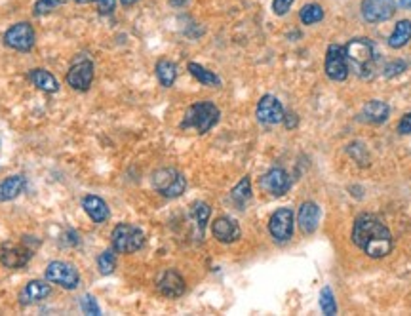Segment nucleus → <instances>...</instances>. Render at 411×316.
Here are the masks:
<instances>
[{
	"label": "nucleus",
	"instance_id": "1",
	"mask_svg": "<svg viewBox=\"0 0 411 316\" xmlns=\"http://www.w3.org/2000/svg\"><path fill=\"white\" fill-rule=\"evenodd\" d=\"M352 242L371 259H383L392 252V233L377 216L362 214L352 225Z\"/></svg>",
	"mask_w": 411,
	"mask_h": 316
},
{
	"label": "nucleus",
	"instance_id": "2",
	"mask_svg": "<svg viewBox=\"0 0 411 316\" xmlns=\"http://www.w3.org/2000/svg\"><path fill=\"white\" fill-rule=\"evenodd\" d=\"M344 54L349 61V69L362 81H371L379 73L381 55L377 52L375 42L370 39H352L344 46Z\"/></svg>",
	"mask_w": 411,
	"mask_h": 316
},
{
	"label": "nucleus",
	"instance_id": "3",
	"mask_svg": "<svg viewBox=\"0 0 411 316\" xmlns=\"http://www.w3.org/2000/svg\"><path fill=\"white\" fill-rule=\"evenodd\" d=\"M221 116V111L211 101H198L187 109L183 116L181 130H196L198 134H206L216 126Z\"/></svg>",
	"mask_w": 411,
	"mask_h": 316
},
{
	"label": "nucleus",
	"instance_id": "4",
	"mask_svg": "<svg viewBox=\"0 0 411 316\" xmlns=\"http://www.w3.org/2000/svg\"><path fill=\"white\" fill-rule=\"evenodd\" d=\"M111 244L116 254H135L145 246V233L130 223H118L111 233Z\"/></svg>",
	"mask_w": 411,
	"mask_h": 316
},
{
	"label": "nucleus",
	"instance_id": "5",
	"mask_svg": "<svg viewBox=\"0 0 411 316\" xmlns=\"http://www.w3.org/2000/svg\"><path fill=\"white\" fill-rule=\"evenodd\" d=\"M153 187L164 198H179L187 188V179L176 168H160L153 174Z\"/></svg>",
	"mask_w": 411,
	"mask_h": 316
},
{
	"label": "nucleus",
	"instance_id": "6",
	"mask_svg": "<svg viewBox=\"0 0 411 316\" xmlns=\"http://www.w3.org/2000/svg\"><path fill=\"white\" fill-rule=\"evenodd\" d=\"M46 280L50 284H57L63 289H76L81 286V273L74 267L73 263L61 261H50L46 267Z\"/></svg>",
	"mask_w": 411,
	"mask_h": 316
},
{
	"label": "nucleus",
	"instance_id": "7",
	"mask_svg": "<svg viewBox=\"0 0 411 316\" xmlns=\"http://www.w3.org/2000/svg\"><path fill=\"white\" fill-rule=\"evenodd\" d=\"M94 61L90 60V57H78L67 71L65 81H67L69 86L73 88V90H76V92H88L90 88H92V84H94Z\"/></svg>",
	"mask_w": 411,
	"mask_h": 316
},
{
	"label": "nucleus",
	"instance_id": "8",
	"mask_svg": "<svg viewBox=\"0 0 411 316\" xmlns=\"http://www.w3.org/2000/svg\"><path fill=\"white\" fill-rule=\"evenodd\" d=\"M295 229V216L291 208H278L269 219V233L274 238V242L284 244L293 238Z\"/></svg>",
	"mask_w": 411,
	"mask_h": 316
},
{
	"label": "nucleus",
	"instance_id": "9",
	"mask_svg": "<svg viewBox=\"0 0 411 316\" xmlns=\"http://www.w3.org/2000/svg\"><path fill=\"white\" fill-rule=\"evenodd\" d=\"M36 42V34L31 23L20 21L4 33V44L15 52H31Z\"/></svg>",
	"mask_w": 411,
	"mask_h": 316
},
{
	"label": "nucleus",
	"instance_id": "10",
	"mask_svg": "<svg viewBox=\"0 0 411 316\" xmlns=\"http://www.w3.org/2000/svg\"><path fill=\"white\" fill-rule=\"evenodd\" d=\"M326 74L328 78L333 82H343L349 78V61H347V54H344V48L339 44H330L328 52H326V63H323Z\"/></svg>",
	"mask_w": 411,
	"mask_h": 316
},
{
	"label": "nucleus",
	"instance_id": "11",
	"mask_svg": "<svg viewBox=\"0 0 411 316\" xmlns=\"http://www.w3.org/2000/svg\"><path fill=\"white\" fill-rule=\"evenodd\" d=\"M284 115H286V111H284L282 103L277 95L265 94L261 99L257 101L256 116L261 124H267V126L280 124L284 121Z\"/></svg>",
	"mask_w": 411,
	"mask_h": 316
},
{
	"label": "nucleus",
	"instance_id": "12",
	"mask_svg": "<svg viewBox=\"0 0 411 316\" xmlns=\"http://www.w3.org/2000/svg\"><path fill=\"white\" fill-rule=\"evenodd\" d=\"M362 18L368 23H383L394 18L396 2L394 0H362Z\"/></svg>",
	"mask_w": 411,
	"mask_h": 316
},
{
	"label": "nucleus",
	"instance_id": "13",
	"mask_svg": "<svg viewBox=\"0 0 411 316\" xmlns=\"http://www.w3.org/2000/svg\"><path fill=\"white\" fill-rule=\"evenodd\" d=\"M261 188L270 196H284L291 187L290 174L284 168H270L259 181Z\"/></svg>",
	"mask_w": 411,
	"mask_h": 316
},
{
	"label": "nucleus",
	"instance_id": "14",
	"mask_svg": "<svg viewBox=\"0 0 411 316\" xmlns=\"http://www.w3.org/2000/svg\"><path fill=\"white\" fill-rule=\"evenodd\" d=\"M31 257H33V252L21 244H4L0 248V263L6 269H21L31 261Z\"/></svg>",
	"mask_w": 411,
	"mask_h": 316
},
{
	"label": "nucleus",
	"instance_id": "15",
	"mask_svg": "<svg viewBox=\"0 0 411 316\" xmlns=\"http://www.w3.org/2000/svg\"><path fill=\"white\" fill-rule=\"evenodd\" d=\"M211 235L217 242L232 244L236 240H240L242 231H240V225L236 223V219L229 216H221L211 223Z\"/></svg>",
	"mask_w": 411,
	"mask_h": 316
},
{
	"label": "nucleus",
	"instance_id": "16",
	"mask_svg": "<svg viewBox=\"0 0 411 316\" xmlns=\"http://www.w3.org/2000/svg\"><path fill=\"white\" fill-rule=\"evenodd\" d=\"M156 288H158V291H160L164 297L177 299V297H181L183 294H185L187 284H185V278H183L177 270L168 269L160 275L158 282H156Z\"/></svg>",
	"mask_w": 411,
	"mask_h": 316
},
{
	"label": "nucleus",
	"instance_id": "17",
	"mask_svg": "<svg viewBox=\"0 0 411 316\" xmlns=\"http://www.w3.org/2000/svg\"><path fill=\"white\" fill-rule=\"evenodd\" d=\"M320 217H322V209L316 202H303L299 214H297V223L303 235H312L320 225Z\"/></svg>",
	"mask_w": 411,
	"mask_h": 316
},
{
	"label": "nucleus",
	"instance_id": "18",
	"mask_svg": "<svg viewBox=\"0 0 411 316\" xmlns=\"http://www.w3.org/2000/svg\"><path fill=\"white\" fill-rule=\"evenodd\" d=\"M52 294V286L48 284V280H31L25 284V288L20 291V303L21 305H36V303L44 301L46 297Z\"/></svg>",
	"mask_w": 411,
	"mask_h": 316
},
{
	"label": "nucleus",
	"instance_id": "19",
	"mask_svg": "<svg viewBox=\"0 0 411 316\" xmlns=\"http://www.w3.org/2000/svg\"><path fill=\"white\" fill-rule=\"evenodd\" d=\"M82 208L88 214V217L97 225H103L111 217V209H109L107 202L95 195H88L82 198Z\"/></svg>",
	"mask_w": 411,
	"mask_h": 316
},
{
	"label": "nucleus",
	"instance_id": "20",
	"mask_svg": "<svg viewBox=\"0 0 411 316\" xmlns=\"http://www.w3.org/2000/svg\"><path fill=\"white\" fill-rule=\"evenodd\" d=\"M29 81L33 82V86L39 88L44 94H55V92H60V81L50 71H46V69H33L29 73Z\"/></svg>",
	"mask_w": 411,
	"mask_h": 316
},
{
	"label": "nucleus",
	"instance_id": "21",
	"mask_svg": "<svg viewBox=\"0 0 411 316\" xmlns=\"http://www.w3.org/2000/svg\"><path fill=\"white\" fill-rule=\"evenodd\" d=\"M27 187V179L23 175H10L0 183V202L15 200Z\"/></svg>",
	"mask_w": 411,
	"mask_h": 316
},
{
	"label": "nucleus",
	"instance_id": "22",
	"mask_svg": "<svg viewBox=\"0 0 411 316\" xmlns=\"http://www.w3.org/2000/svg\"><path fill=\"white\" fill-rule=\"evenodd\" d=\"M362 116H364V121L371 122V124H383L391 116V107L381 99H371L362 109Z\"/></svg>",
	"mask_w": 411,
	"mask_h": 316
},
{
	"label": "nucleus",
	"instance_id": "23",
	"mask_svg": "<svg viewBox=\"0 0 411 316\" xmlns=\"http://www.w3.org/2000/svg\"><path fill=\"white\" fill-rule=\"evenodd\" d=\"M156 78L160 82V86L172 88L177 81V65L169 60H158L155 67Z\"/></svg>",
	"mask_w": 411,
	"mask_h": 316
},
{
	"label": "nucleus",
	"instance_id": "24",
	"mask_svg": "<svg viewBox=\"0 0 411 316\" xmlns=\"http://www.w3.org/2000/svg\"><path fill=\"white\" fill-rule=\"evenodd\" d=\"M410 41H411V21L400 20L386 42H389V46H391L392 50H400V48H404Z\"/></svg>",
	"mask_w": 411,
	"mask_h": 316
},
{
	"label": "nucleus",
	"instance_id": "25",
	"mask_svg": "<svg viewBox=\"0 0 411 316\" xmlns=\"http://www.w3.org/2000/svg\"><path fill=\"white\" fill-rule=\"evenodd\" d=\"M187 69H189V73L195 76L196 81L200 82V84H204V86H209V88L221 86V78H219V76H217L214 71H209V69L202 67L200 63L190 61L189 65H187Z\"/></svg>",
	"mask_w": 411,
	"mask_h": 316
},
{
	"label": "nucleus",
	"instance_id": "26",
	"mask_svg": "<svg viewBox=\"0 0 411 316\" xmlns=\"http://www.w3.org/2000/svg\"><path fill=\"white\" fill-rule=\"evenodd\" d=\"M230 200L235 202L236 206L244 209V206L251 200V179L250 175L242 177L240 181L236 183L235 188L230 191Z\"/></svg>",
	"mask_w": 411,
	"mask_h": 316
},
{
	"label": "nucleus",
	"instance_id": "27",
	"mask_svg": "<svg viewBox=\"0 0 411 316\" xmlns=\"http://www.w3.org/2000/svg\"><path fill=\"white\" fill-rule=\"evenodd\" d=\"M323 8L320 4H314V2H310V4H305L301 8V12H299V21L303 23V25H314L318 21L323 20Z\"/></svg>",
	"mask_w": 411,
	"mask_h": 316
},
{
	"label": "nucleus",
	"instance_id": "28",
	"mask_svg": "<svg viewBox=\"0 0 411 316\" xmlns=\"http://www.w3.org/2000/svg\"><path fill=\"white\" fill-rule=\"evenodd\" d=\"M97 269L103 276L113 275L116 269V254L115 249H105L103 254H99L97 257Z\"/></svg>",
	"mask_w": 411,
	"mask_h": 316
},
{
	"label": "nucleus",
	"instance_id": "29",
	"mask_svg": "<svg viewBox=\"0 0 411 316\" xmlns=\"http://www.w3.org/2000/svg\"><path fill=\"white\" fill-rule=\"evenodd\" d=\"M320 309L328 316L337 315V301H335V296H333L330 286H323L320 291Z\"/></svg>",
	"mask_w": 411,
	"mask_h": 316
},
{
	"label": "nucleus",
	"instance_id": "30",
	"mask_svg": "<svg viewBox=\"0 0 411 316\" xmlns=\"http://www.w3.org/2000/svg\"><path fill=\"white\" fill-rule=\"evenodd\" d=\"M193 216H195V221L200 233H204L206 225L209 223V216H211V206L206 204V202H196L195 206H193Z\"/></svg>",
	"mask_w": 411,
	"mask_h": 316
},
{
	"label": "nucleus",
	"instance_id": "31",
	"mask_svg": "<svg viewBox=\"0 0 411 316\" xmlns=\"http://www.w3.org/2000/svg\"><path fill=\"white\" fill-rule=\"evenodd\" d=\"M63 4H67V0H39L34 4V15H46L52 14L54 10H57Z\"/></svg>",
	"mask_w": 411,
	"mask_h": 316
},
{
	"label": "nucleus",
	"instance_id": "32",
	"mask_svg": "<svg viewBox=\"0 0 411 316\" xmlns=\"http://www.w3.org/2000/svg\"><path fill=\"white\" fill-rule=\"evenodd\" d=\"M81 309L84 315H92V316H99L102 315V309H99V305H97V299L94 296H82L81 299Z\"/></svg>",
	"mask_w": 411,
	"mask_h": 316
},
{
	"label": "nucleus",
	"instance_id": "33",
	"mask_svg": "<svg viewBox=\"0 0 411 316\" xmlns=\"http://www.w3.org/2000/svg\"><path fill=\"white\" fill-rule=\"evenodd\" d=\"M407 69V65H405V61L402 60H396V61H391V63H386L383 69V76L384 78H394V76H398V74H402Z\"/></svg>",
	"mask_w": 411,
	"mask_h": 316
},
{
	"label": "nucleus",
	"instance_id": "34",
	"mask_svg": "<svg viewBox=\"0 0 411 316\" xmlns=\"http://www.w3.org/2000/svg\"><path fill=\"white\" fill-rule=\"evenodd\" d=\"M349 153H351V156H354V160L360 162L362 166L368 164V153H365V147L362 143H351V145H349Z\"/></svg>",
	"mask_w": 411,
	"mask_h": 316
},
{
	"label": "nucleus",
	"instance_id": "35",
	"mask_svg": "<svg viewBox=\"0 0 411 316\" xmlns=\"http://www.w3.org/2000/svg\"><path fill=\"white\" fill-rule=\"evenodd\" d=\"M293 2H295V0H272V12H274V15H278V18H282V15H286L290 12L291 6H293Z\"/></svg>",
	"mask_w": 411,
	"mask_h": 316
},
{
	"label": "nucleus",
	"instance_id": "36",
	"mask_svg": "<svg viewBox=\"0 0 411 316\" xmlns=\"http://www.w3.org/2000/svg\"><path fill=\"white\" fill-rule=\"evenodd\" d=\"M97 2V12L102 15H111L115 12L116 0H95Z\"/></svg>",
	"mask_w": 411,
	"mask_h": 316
},
{
	"label": "nucleus",
	"instance_id": "37",
	"mask_svg": "<svg viewBox=\"0 0 411 316\" xmlns=\"http://www.w3.org/2000/svg\"><path fill=\"white\" fill-rule=\"evenodd\" d=\"M398 132L400 134H411V113H407V115L402 116V121L398 122Z\"/></svg>",
	"mask_w": 411,
	"mask_h": 316
},
{
	"label": "nucleus",
	"instance_id": "38",
	"mask_svg": "<svg viewBox=\"0 0 411 316\" xmlns=\"http://www.w3.org/2000/svg\"><path fill=\"white\" fill-rule=\"evenodd\" d=\"M284 124H286V128L288 130H291V128H295L297 126V115L295 113H286V115H284Z\"/></svg>",
	"mask_w": 411,
	"mask_h": 316
},
{
	"label": "nucleus",
	"instance_id": "39",
	"mask_svg": "<svg viewBox=\"0 0 411 316\" xmlns=\"http://www.w3.org/2000/svg\"><path fill=\"white\" fill-rule=\"evenodd\" d=\"M63 242L67 244V246H76L78 244V235L74 233V231H69L67 235H65V240Z\"/></svg>",
	"mask_w": 411,
	"mask_h": 316
},
{
	"label": "nucleus",
	"instance_id": "40",
	"mask_svg": "<svg viewBox=\"0 0 411 316\" xmlns=\"http://www.w3.org/2000/svg\"><path fill=\"white\" fill-rule=\"evenodd\" d=\"M187 2H189V0H169V4H172V6H176V8L185 6Z\"/></svg>",
	"mask_w": 411,
	"mask_h": 316
},
{
	"label": "nucleus",
	"instance_id": "41",
	"mask_svg": "<svg viewBox=\"0 0 411 316\" xmlns=\"http://www.w3.org/2000/svg\"><path fill=\"white\" fill-rule=\"evenodd\" d=\"M135 2H137V0H120V4H122V6H126V8L134 6Z\"/></svg>",
	"mask_w": 411,
	"mask_h": 316
},
{
	"label": "nucleus",
	"instance_id": "42",
	"mask_svg": "<svg viewBox=\"0 0 411 316\" xmlns=\"http://www.w3.org/2000/svg\"><path fill=\"white\" fill-rule=\"evenodd\" d=\"M398 4L402 8H411V0H398Z\"/></svg>",
	"mask_w": 411,
	"mask_h": 316
},
{
	"label": "nucleus",
	"instance_id": "43",
	"mask_svg": "<svg viewBox=\"0 0 411 316\" xmlns=\"http://www.w3.org/2000/svg\"><path fill=\"white\" fill-rule=\"evenodd\" d=\"M74 2H78V4H90V2H95V0H74Z\"/></svg>",
	"mask_w": 411,
	"mask_h": 316
}]
</instances>
